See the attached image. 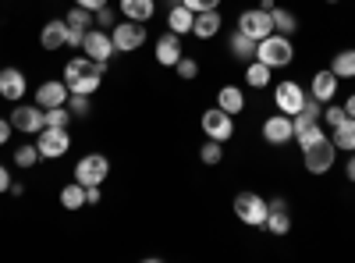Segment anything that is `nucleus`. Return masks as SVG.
<instances>
[{"label": "nucleus", "instance_id": "72a5a7b5", "mask_svg": "<svg viewBox=\"0 0 355 263\" xmlns=\"http://www.w3.org/2000/svg\"><path fill=\"white\" fill-rule=\"evenodd\" d=\"M316 139H323V125H320V121H313V125H306V128L295 132V142H299L302 150H306L309 142H316Z\"/></svg>", "mask_w": 355, "mask_h": 263}, {"label": "nucleus", "instance_id": "09e8293b", "mask_svg": "<svg viewBox=\"0 0 355 263\" xmlns=\"http://www.w3.org/2000/svg\"><path fill=\"white\" fill-rule=\"evenodd\" d=\"M277 4H274V0H259V11H274Z\"/></svg>", "mask_w": 355, "mask_h": 263}, {"label": "nucleus", "instance_id": "bb28decb", "mask_svg": "<svg viewBox=\"0 0 355 263\" xmlns=\"http://www.w3.org/2000/svg\"><path fill=\"white\" fill-rule=\"evenodd\" d=\"M93 18H96V11H85V8H78V4L64 15L68 28H78V33H89V28H93Z\"/></svg>", "mask_w": 355, "mask_h": 263}, {"label": "nucleus", "instance_id": "1a4fd4ad", "mask_svg": "<svg viewBox=\"0 0 355 263\" xmlns=\"http://www.w3.org/2000/svg\"><path fill=\"white\" fill-rule=\"evenodd\" d=\"M36 146H40V153H43V160H57V157H64L68 150H71V135H68V128H43L40 135H36Z\"/></svg>", "mask_w": 355, "mask_h": 263}, {"label": "nucleus", "instance_id": "a878e982", "mask_svg": "<svg viewBox=\"0 0 355 263\" xmlns=\"http://www.w3.org/2000/svg\"><path fill=\"white\" fill-rule=\"evenodd\" d=\"M331 71H334L338 78H355V50H341V53H334Z\"/></svg>", "mask_w": 355, "mask_h": 263}, {"label": "nucleus", "instance_id": "39448f33", "mask_svg": "<svg viewBox=\"0 0 355 263\" xmlns=\"http://www.w3.org/2000/svg\"><path fill=\"white\" fill-rule=\"evenodd\" d=\"M110 40H114V50H121V53H135V50H142V43L150 40L146 36V25L142 22H117L114 28H110Z\"/></svg>", "mask_w": 355, "mask_h": 263}, {"label": "nucleus", "instance_id": "ea45409f", "mask_svg": "<svg viewBox=\"0 0 355 263\" xmlns=\"http://www.w3.org/2000/svg\"><path fill=\"white\" fill-rule=\"evenodd\" d=\"M11 132H15V125H11V118H0V146H8V139H11Z\"/></svg>", "mask_w": 355, "mask_h": 263}, {"label": "nucleus", "instance_id": "ddd939ff", "mask_svg": "<svg viewBox=\"0 0 355 263\" xmlns=\"http://www.w3.org/2000/svg\"><path fill=\"white\" fill-rule=\"evenodd\" d=\"M28 90V82H25V71L21 68H0V96L18 103Z\"/></svg>", "mask_w": 355, "mask_h": 263}, {"label": "nucleus", "instance_id": "dca6fc26", "mask_svg": "<svg viewBox=\"0 0 355 263\" xmlns=\"http://www.w3.org/2000/svg\"><path fill=\"white\" fill-rule=\"evenodd\" d=\"M338 75L331 71V68H320L316 75H313V85H309V96L313 100H320V103H331L334 96H338Z\"/></svg>", "mask_w": 355, "mask_h": 263}, {"label": "nucleus", "instance_id": "aec40b11", "mask_svg": "<svg viewBox=\"0 0 355 263\" xmlns=\"http://www.w3.org/2000/svg\"><path fill=\"white\" fill-rule=\"evenodd\" d=\"M220 11H199L196 15V25H192V36L196 40H214L220 33Z\"/></svg>", "mask_w": 355, "mask_h": 263}, {"label": "nucleus", "instance_id": "37998d69", "mask_svg": "<svg viewBox=\"0 0 355 263\" xmlns=\"http://www.w3.org/2000/svg\"><path fill=\"white\" fill-rule=\"evenodd\" d=\"M11 182H15V178H11V174H8V167L0 164V192H8V189H11Z\"/></svg>", "mask_w": 355, "mask_h": 263}, {"label": "nucleus", "instance_id": "e433bc0d", "mask_svg": "<svg viewBox=\"0 0 355 263\" xmlns=\"http://www.w3.org/2000/svg\"><path fill=\"white\" fill-rule=\"evenodd\" d=\"M345 118H348V110H345V107H338V103H331L327 110H323V125H327V128H338Z\"/></svg>", "mask_w": 355, "mask_h": 263}, {"label": "nucleus", "instance_id": "c03bdc74", "mask_svg": "<svg viewBox=\"0 0 355 263\" xmlns=\"http://www.w3.org/2000/svg\"><path fill=\"white\" fill-rule=\"evenodd\" d=\"M345 178H348V182H355V153L348 157V167H345Z\"/></svg>", "mask_w": 355, "mask_h": 263}, {"label": "nucleus", "instance_id": "79ce46f5", "mask_svg": "<svg viewBox=\"0 0 355 263\" xmlns=\"http://www.w3.org/2000/svg\"><path fill=\"white\" fill-rule=\"evenodd\" d=\"M75 4H78V8H85V11H100V8L107 4V0H75Z\"/></svg>", "mask_w": 355, "mask_h": 263}, {"label": "nucleus", "instance_id": "58836bf2", "mask_svg": "<svg viewBox=\"0 0 355 263\" xmlns=\"http://www.w3.org/2000/svg\"><path fill=\"white\" fill-rule=\"evenodd\" d=\"M182 4H185L189 11L199 15V11H217V8H220V0H182Z\"/></svg>", "mask_w": 355, "mask_h": 263}, {"label": "nucleus", "instance_id": "393cba45", "mask_svg": "<svg viewBox=\"0 0 355 263\" xmlns=\"http://www.w3.org/2000/svg\"><path fill=\"white\" fill-rule=\"evenodd\" d=\"M61 207L64 210H82L85 207V185L82 182H71L61 189Z\"/></svg>", "mask_w": 355, "mask_h": 263}, {"label": "nucleus", "instance_id": "c9c22d12", "mask_svg": "<svg viewBox=\"0 0 355 263\" xmlns=\"http://www.w3.org/2000/svg\"><path fill=\"white\" fill-rule=\"evenodd\" d=\"M68 110H71V118H85V114L93 110V103H89V96H82V93H71L68 96Z\"/></svg>", "mask_w": 355, "mask_h": 263}, {"label": "nucleus", "instance_id": "6ab92c4d", "mask_svg": "<svg viewBox=\"0 0 355 263\" xmlns=\"http://www.w3.org/2000/svg\"><path fill=\"white\" fill-rule=\"evenodd\" d=\"M40 43H43V50H61V46L68 43V22H64V18L46 22L43 33H40Z\"/></svg>", "mask_w": 355, "mask_h": 263}, {"label": "nucleus", "instance_id": "8fccbe9b", "mask_svg": "<svg viewBox=\"0 0 355 263\" xmlns=\"http://www.w3.org/2000/svg\"><path fill=\"white\" fill-rule=\"evenodd\" d=\"M327 4H338V0H327Z\"/></svg>", "mask_w": 355, "mask_h": 263}, {"label": "nucleus", "instance_id": "49530a36", "mask_svg": "<svg viewBox=\"0 0 355 263\" xmlns=\"http://www.w3.org/2000/svg\"><path fill=\"white\" fill-rule=\"evenodd\" d=\"M8 192H11V196H25V185H21V182H11V189H8Z\"/></svg>", "mask_w": 355, "mask_h": 263}, {"label": "nucleus", "instance_id": "423d86ee", "mask_svg": "<svg viewBox=\"0 0 355 263\" xmlns=\"http://www.w3.org/2000/svg\"><path fill=\"white\" fill-rule=\"evenodd\" d=\"M107 174H110V160L103 153H85L75 164V182H82V185H100V182H107Z\"/></svg>", "mask_w": 355, "mask_h": 263}, {"label": "nucleus", "instance_id": "5701e85b", "mask_svg": "<svg viewBox=\"0 0 355 263\" xmlns=\"http://www.w3.org/2000/svg\"><path fill=\"white\" fill-rule=\"evenodd\" d=\"M331 142L338 146V153H355V118H345V121L334 128Z\"/></svg>", "mask_w": 355, "mask_h": 263}, {"label": "nucleus", "instance_id": "cd10ccee", "mask_svg": "<svg viewBox=\"0 0 355 263\" xmlns=\"http://www.w3.org/2000/svg\"><path fill=\"white\" fill-rule=\"evenodd\" d=\"M270 71H274V68H266L263 61H249V68H245V82L252 85V90H263V85H270Z\"/></svg>", "mask_w": 355, "mask_h": 263}, {"label": "nucleus", "instance_id": "4be33fe9", "mask_svg": "<svg viewBox=\"0 0 355 263\" xmlns=\"http://www.w3.org/2000/svg\"><path fill=\"white\" fill-rule=\"evenodd\" d=\"M217 107L227 110L231 118H234V114H242V110H245V93L239 90V85H224V90L217 93Z\"/></svg>", "mask_w": 355, "mask_h": 263}, {"label": "nucleus", "instance_id": "4468645a", "mask_svg": "<svg viewBox=\"0 0 355 263\" xmlns=\"http://www.w3.org/2000/svg\"><path fill=\"white\" fill-rule=\"evenodd\" d=\"M263 139L270 142V146H284L295 139V128H291V118L288 114H274V118H266L263 121Z\"/></svg>", "mask_w": 355, "mask_h": 263}, {"label": "nucleus", "instance_id": "7c9ffc66", "mask_svg": "<svg viewBox=\"0 0 355 263\" xmlns=\"http://www.w3.org/2000/svg\"><path fill=\"white\" fill-rule=\"evenodd\" d=\"M199 160H202V164H210V167H217V164L224 160V142L206 139V142H202V150H199Z\"/></svg>", "mask_w": 355, "mask_h": 263}, {"label": "nucleus", "instance_id": "f3484780", "mask_svg": "<svg viewBox=\"0 0 355 263\" xmlns=\"http://www.w3.org/2000/svg\"><path fill=\"white\" fill-rule=\"evenodd\" d=\"M153 53H157V61H160L164 68H174L178 61H182V36H174V33H164V36L157 40Z\"/></svg>", "mask_w": 355, "mask_h": 263}, {"label": "nucleus", "instance_id": "2eb2a0df", "mask_svg": "<svg viewBox=\"0 0 355 263\" xmlns=\"http://www.w3.org/2000/svg\"><path fill=\"white\" fill-rule=\"evenodd\" d=\"M68 96H71V90L64 85V78H61V82L50 78V82H43L40 90H36V103H40L43 110H50V107H64Z\"/></svg>", "mask_w": 355, "mask_h": 263}, {"label": "nucleus", "instance_id": "20e7f679", "mask_svg": "<svg viewBox=\"0 0 355 263\" xmlns=\"http://www.w3.org/2000/svg\"><path fill=\"white\" fill-rule=\"evenodd\" d=\"M334 157H338V146L323 135L316 142H309L306 150H302V160H306V171L309 174H327L334 167Z\"/></svg>", "mask_w": 355, "mask_h": 263}, {"label": "nucleus", "instance_id": "0eeeda50", "mask_svg": "<svg viewBox=\"0 0 355 263\" xmlns=\"http://www.w3.org/2000/svg\"><path fill=\"white\" fill-rule=\"evenodd\" d=\"M202 132H206V139H217V142H227V139H234V118L227 110H220V107H210V110H202Z\"/></svg>", "mask_w": 355, "mask_h": 263}, {"label": "nucleus", "instance_id": "a211bd4d", "mask_svg": "<svg viewBox=\"0 0 355 263\" xmlns=\"http://www.w3.org/2000/svg\"><path fill=\"white\" fill-rule=\"evenodd\" d=\"M192 25H196V11H189L182 0L167 11V33H174V36H185V33H192Z\"/></svg>", "mask_w": 355, "mask_h": 263}, {"label": "nucleus", "instance_id": "a18cd8bd", "mask_svg": "<svg viewBox=\"0 0 355 263\" xmlns=\"http://www.w3.org/2000/svg\"><path fill=\"white\" fill-rule=\"evenodd\" d=\"M266 207H270V210H288V203L277 196V199H270V203H266Z\"/></svg>", "mask_w": 355, "mask_h": 263}, {"label": "nucleus", "instance_id": "9d476101", "mask_svg": "<svg viewBox=\"0 0 355 263\" xmlns=\"http://www.w3.org/2000/svg\"><path fill=\"white\" fill-rule=\"evenodd\" d=\"M82 53L85 57H93V61H100V65H107L110 61V57L117 53L114 50V40H110V33H107V28H89V33H85V43H82Z\"/></svg>", "mask_w": 355, "mask_h": 263}, {"label": "nucleus", "instance_id": "7ed1b4c3", "mask_svg": "<svg viewBox=\"0 0 355 263\" xmlns=\"http://www.w3.org/2000/svg\"><path fill=\"white\" fill-rule=\"evenodd\" d=\"M266 214H270V207L263 203L259 192H239V196H234V217H239L242 224L263 228L266 224Z\"/></svg>", "mask_w": 355, "mask_h": 263}, {"label": "nucleus", "instance_id": "473e14b6", "mask_svg": "<svg viewBox=\"0 0 355 263\" xmlns=\"http://www.w3.org/2000/svg\"><path fill=\"white\" fill-rule=\"evenodd\" d=\"M46 125H50V128H68V125H71L68 103H64V107H50V110H46Z\"/></svg>", "mask_w": 355, "mask_h": 263}, {"label": "nucleus", "instance_id": "a19ab883", "mask_svg": "<svg viewBox=\"0 0 355 263\" xmlns=\"http://www.w3.org/2000/svg\"><path fill=\"white\" fill-rule=\"evenodd\" d=\"M100 203V185H85V207H96Z\"/></svg>", "mask_w": 355, "mask_h": 263}, {"label": "nucleus", "instance_id": "f257e3e1", "mask_svg": "<svg viewBox=\"0 0 355 263\" xmlns=\"http://www.w3.org/2000/svg\"><path fill=\"white\" fill-rule=\"evenodd\" d=\"M107 75V65L93 61V57H71V61L64 65V85L71 93H82V96H93L100 90V82Z\"/></svg>", "mask_w": 355, "mask_h": 263}, {"label": "nucleus", "instance_id": "6e6552de", "mask_svg": "<svg viewBox=\"0 0 355 263\" xmlns=\"http://www.w3.org/2000/svg\"><path fill=\"white\" fill-rule=\"evenodd\" d=\"M11 125L25 135H40L46 128V110L40 103H18L15 114H11Z\"/></svg>", "mask_w": 355, "mask_h": 263}, {"label": "nucleus", "instance_id": "b1692460", "mask_svg": "<svg viewBox=\"0 0 355 263\" xmlns=\"http://www.w3.org/2000/svg\"><path fill=\"white\" fill-rule=\"evenodd\" d=\"M227 46H231V53L239 57V61H256V40H252V36H245V33H234Z\"/></svg>", "mask_w": 355, "mask_h": 263}, {"label": "nucleus", "instance_id": "de8ad7c7", "mask_svg": "<svg viewBox=\"0 0 355 263\" xmlns=\"http://www.w3.org/2000/svg\"><path fill=\"white\" fill-rule=\"evenodd\" d=\"M345 110H348V118H355V93L348 96V103H345Z\"/></svg>", "mask_w": 355, "mask_h": 263}, {"label": "nucleus", "instance_id": "c85d7f7f", "mask_svg": "<svg viewBox=\"0 0 355 263\" xmlns=\"http://www.w3.org/2000/svg\"><path fill=\"white\" fill-rule=\"evenodd\" d=\"M263 228L270 231V235H288V231H291V214L288 210H270Z\"/></svg>", "mask_w": 355, "mask_h": 263}, {"label": "nucleus", "instance_id": "2f4dec72", "mask_svg": "<svg viewBox=\"0 0 355 263\" xmlns=\"http://www.w3.org/2000/svg\"><path fill=\"white\" fill-rule=\"evenodd\" d=\"M40 160H43L40 146H28V142H25V146H18V150H15V164L25 167V171H28V167H36Z\"/></svg>", "mask_w": 355, "mask_h": 263}, {"label": "nucleus", "instance_id": "9b49d317", "mask_svg": "<svg viewBox=\"0 0 355 263\" xmlns=\"http://www.w3.org/2000/svg\"><path fill=\"white\" fill-rule=\"evenodd\" d=\"M306 90L299 82H281L277 90H274V103H277V110L281 114H288V118H295V114H299L302 107H306Z\"/></svg>", "mask_w": 355, "mask_h": 263}, {"label": "nucleus", "instance_id": "412c9836", "mask_svg": "<svg viewBox=\"0 0 355 263\" xmlns=\"http://www.w3.org/2000/svg\"><path fill=\"white\" fill-rule=\"evenodd\" d=\"M117 11H121L128 22H150L153 18V11H157V0H121V8H117Z\"/></svg>", "mask_w": 355, "mask_h": 263}, {"label": "nucleus", "instance_id": "c756f323", "mask_svg": "<svg viewBox=\"0 0 355 263\" xmlns=\"http://www.w3.org/2000/svg\"><path fill=\"white\" fill-rule=\"evenodd\" d=\"M270 18H274V33L291 36L295 28H299V18H295L291 11H284V8H274V11H270Z\"/></svg>", "mask_w": 355, "mask_h": 263}, {"label": "nucleus", "instance_id": "f8f14e48", "mask_svg": "<svg viewBox=\"0 0 355 263\" xmlns=\"http://www.w3.org/2000/svg\"><path fill=\"white\" fill-rule=\"evenodd\" d=\"M239 33L252 36L256 43H259L263 36H270V33H274V18H270V11H259V8L242 11V15H239Z\"/></svg>", "mask_w": 355, "mask_h": 263}, {"label": "nucleus", "instance_id": "f704fd0d", "mask_svg": "<svg viewBox=\"0 0 355 263\" xmlns=\"http://www.w3.org/2000/svg\"><path fill=\"white\" fill-rule=\"evenodd\" d=\"M174 71H178V78H185V82H192V78L199 75V61H196V57H185V53H182V61L174 65Z\"/></svg>", "mask_w": 355, "mask_h": 263}, {"label": "nucleus", "instance_id": "4c0bfd02", "mask_svg": "<svg viewBox=\"0 0 355 263\" xmlns=\"http://www.w3.org/2000/svg\"><path fill=\"white\" fill-rule=\"evenodd\" d=\"M114 25H117V15H114V8H110V4H103V8L96 11V28H107V33H110Z\"/></svg>", "mask_w": 355, "mask_h": 263}, {"label": "nucleus", "instance_id": "f03ea898", "mask_svg": "<svg viewBox=\"0 0 355 263\" xmlns=\"http://www.w3.org/2000/svg\"><path fill=\"white\" fill-rule=\"evenodd\" d=\"M256 61H263L266 68H288L295 61V43L284 33H270L256 43Z\"/></svg>", "mask_w": 355, "mask_h": 263}]
</instances>
